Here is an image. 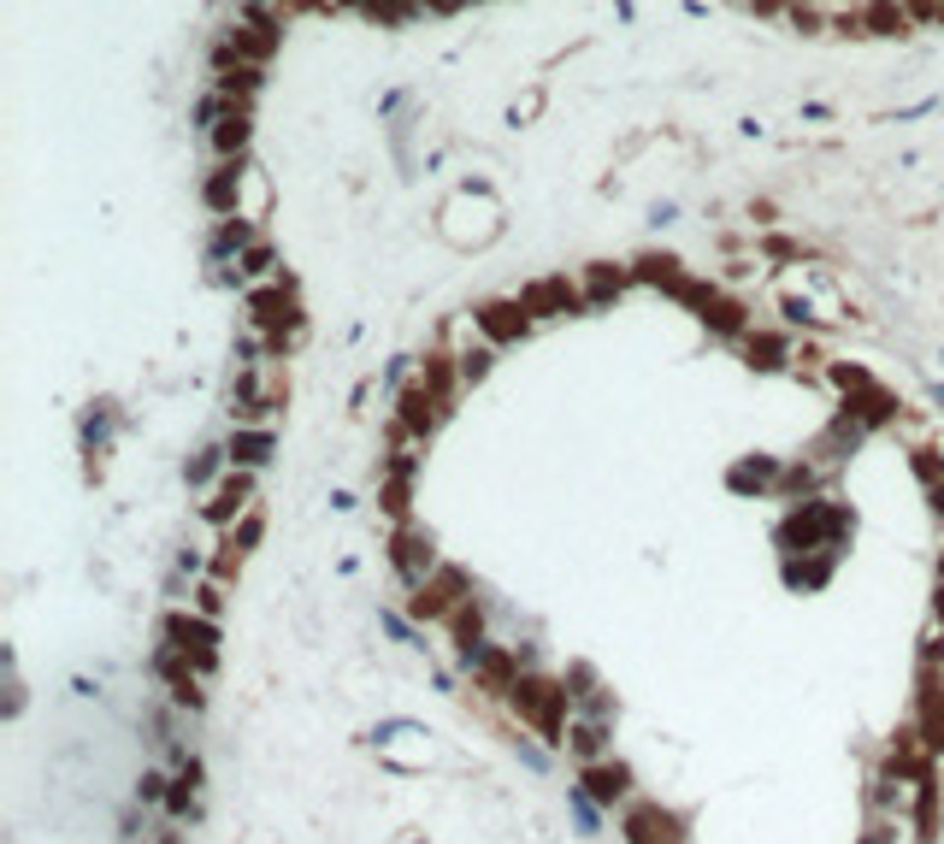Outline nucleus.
<instances>
[{
  "instance_id": "obj_1",
  "label": "nucleus",
  "mask_w": 944,
  "mask_h": 844,
  "mask_svg": "<svg viewBox=\"0 0 944 844\" xmlns=\"http://www.w3.org/2000/svg\"><path fill=\"white\" fill-rule=\"evenodd\" d=\"M242 171H248V159H213V166H207V183H201V201H207V213L231 219L237 201H242Z\"/></svg>"
},
{
  "instance_id": "obj_2",
  "label": "nucleus",
  "mask_w": 944,
  "mask_h": 844,
  "mask_svg": "<svg viewBox=\"0 0 944 844\" xmlns=\"http://www.w3.org/2000/svg\"><path fill=\"white\" fill-rule=\"evenodd\" d=\"M479 325H484L490 343H514V337L532 331V307L525 302H490V307H479Z\"/></svg>"
},
{
  "instance_id": "obj_3",
  "label": "nucleus",
  "mask_w": 944,
  "mask_h": 844,
  "mask_svg": "<svg viewBox=\"0 0 944 844\" xmlns=\"http://www.w3.org/2000/svg\"><path fill=\"white\" fill-rule=\"evenodd\" d=\"M248 130H254L248 113H225L219 125L207 130V154L213 159H248Z\"/></svg>"
},
{
  "instance_id": "obj_4",
  "label": "nucleus",
  "mask_w": 944,
  "mask_h": 844,
  "mask_svg": "<svg viewBox=\"0 0 944 844\" xmlns=\"http://www.w3.org/2000/svg\"><path fill=\"white\" fill-rule=\"evenodd\" d=\"M260 84H266V65H237V72L213 77V89L225 95V106H231V113H248L254 95H260Z\"/></svg>"
},
{
  "instance_id": "obj_5",
  "label": "nucleus",
  "mask_w": 944,
  "mask_h": 844,
  "mask_svg": "<svg viewBox=\"0 0 944 844\" xmlns=\"http://www.w3.org/2000/svg\"><path fill=\"white\" fill-rule=\"evenodd\" d=\"M225 455H231V466H260V461H272V432L266 425H237L231 432V444H225Z\"/></svg>"
},
{
  "instance_id": "obj_6",
  "label": "nucleus",
  "mask_w": 944,
  "mask_h": 844,
  "mask_svg": "<svg viewBox=\"0 0 944 844\" xmlns=\"http://www.w3.org/2000/svg\"><path fill=\"white\" fill-rule=\"evenodd\" d=\"M909 24H915V12L903 0H868L862 7V30L868 36H909Z\"/></svg>"
},
{
  "instance_id": "obj_7",
  "label": "nucleus",
  "mask_w": 944,
  "mask_h": 844,
  "mask_svg": "<svg viewBox=\"0 0 944 844\" xmlns=\"http://www.w3.org/2000/svg\"><path fill=\"white\" fill-rule=\"evenodd\" d=\"M225 113H231V106H225V95H219V89H201V95H195V106H189V125H195L201 137H207V130L219 125Z\"/></svg>"
},
{
  "instance_id": "obj_8",
  "label": "nucleus",
  "mask_w": 944,
  "mask_h": 844,
  "mask_svg": "<svg viewBox=\"0 0 944 844\" xmlns=\"http://www.w3.org/2000/svg\"><path fill=\"white\" fill-rule=\"evenodd\" d=\"M903 7H909L915 18H933V24H944V0H903Z\"/></svg>"
},
{
  "instance_id": "obj_9",
  "label": "nucleus",
  "mask_w": 944,
  "mask_h": 844,
  "mask_svg": "<svg viewBox=\"0 0 944 844\" xmlns=\"http://www.w3.org/2000/svg\"><path fill=\"white\" fill-rule=\"evenodd\" d=\"M750 7L762 12V18H779V12H786V18H791V0H750Z\"/></svg>"
},
{
  "instance_id": "obj_10",
  "label": "nucleus",
  "mask_w": 944,
  "mask_h": 844,
  "mask_svg": "<svg viewBox=\"0 0 944 844\" xmlns=\"http://www.w3.org/2000/svg\"><path fill=\"white\" fill-rule=\"evenodd\" d=\"M467 7V0H420V12H443V18H449V12H461Z\"/></svg>"
},
{
  "instance_id": "obj_11",
  "label": "nucleus",
  "mask_w": 944,
  "mask_h": 844,
  "mask_svg": "<svg viewBox=\"0 0 944 844\" xmlns=\"http://www.w3.org/2000/svg\"><path fill=\"white\" fill-rule=\"evenodd\" d=\"M467 7H472V0H467Z\"/></svg>"
}]
</instances>
